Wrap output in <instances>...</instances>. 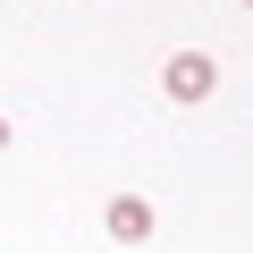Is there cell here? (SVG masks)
I'll use <instances>...</instances> for the list:
<instances>
[{
	"instance_id": "obj_2",
	"label": "cell",
	"mask_w": 253,
	"mask_h": 253,
	"mask_svg": "<svg viewBox=\"0 0 253 253\" xmlns=\"http://www.w3.org/2000/svg\"><path fill=\"white\" fill-rule=\"evenodd\" d=\"M101 228H110L118 245H144V236H152V203H144V194H110Z\"/></svg>"
},
{
	"instance_id": "obj_1",
	"label": "cell",
	"mask_w": 253,
	"mask_h": 253,
	"mask_svg": "<svg viewBox=\"0 0 253 253\" xmlns=\"http://www.w3.org/2000/svg\"><path fill=\"white\" fill-rule=\"evenodd\" d=\"M161 93H169V101H211V93H219V59H211V51H177V59L161 68Z\"/></svg>"
},
{
	"instance_id": "obj_3",
	"label": "cell",
	"mask_w": 253,
	"mask_h": 253,
	"mask_svg": "<svg viewBox=\"0 0 253 253\" xmlns=\"http://www.w3.org/2000/svg\"><path fill=\"white\" fill-rule=\"evenodd\" d=\"M9 135H17V126H9V118H0V152H9Z\"/></svg>"
}]
</instances>
